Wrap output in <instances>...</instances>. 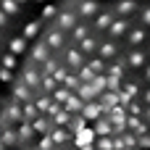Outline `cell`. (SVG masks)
<instances>
[{
    "label": "cell",
    "instance_id": "cell-1",
    "mask_svg": "<svg viewBox=\"0 0 150 150\" xmlns=\"http://www.w3.org/2000/svg\"><path fill=\"white\" fill-rule=\"evenodd\" d=\"M76 26V13H71V11H63V13H58V18H55V29L58 32H71Z\"/></svg>",
    "mask_w": 150,
    "mask_h": 150
},
{
    "label": "cell",
    "instance_id": "cell-2",
    "mask_svg": "<svg viewBox=\"0 0 150 150\" xmlns=\"http://www.w3.org/2000/svg\"><path fill=\"white\" fill-rule=\"evenodd\" d=\"M74 145H76V150H95V134H92V129L84 127V129L76 134Z\"/></svg>",
    "mask_w": 150,
    "mask_h": 150
},
{
    "label": "cell",
    "instance_id": "cell-3",
    "mask_svg": "<svg viewBox=\"0 0 150 150\" xmlns=\"http://www.w3.org/2000/svg\"><path fill=\"white\" fill-rule=\"evenodd\" d=\"M84 121H98L100 116H103V108L92 100V103H84V108H82V113H79Z\"/></svg>",
    "mask_w": 150,
    "mask_h": 150
},
{
    "label": "cell",
    "instance_id": "cell-4",
    "mask_svg": "<svg viewBox=\"0 0 150 150\" xmlns=\"http://www.w3.org/2000/svg\"><path fill=\"white\" fill-rule=\"evenodd\" d=\"M95 103L103 108V113H108V111H113V108L119 105V95H116V92H103L100 100H95Z\"/></svg>",
    "mask_w": 150,
    "mask_h": 150
},
{
    "label": "cell",
    "instance_id": "cell-5",
    "mask_svg": "<svg viewBox=\"0 0 150 150\" xmlns=\"http://www.w3.org/2000/svg\"><path fill=\"white\" fill-rule=\"evenodd\" d=\"M127 29H129V21L127 18H113V24L108 26V34L111 37H121V34H127Z\"/></svg>",
    "mask_w": 150,
    "mask_h": 150
},
{
    "label": "cell",
    "instance_id": "cell-6",
    "mask_svg": "<svg viewBox=\"0 0 150 150\" xmlns=\"http://www.w3.org/2000/svg\"><path fill=\"white\" fill-rule=\"evenodd\" d=\"M92 134H95V137H111V121L100 116V119L95 121V127H92Z\"/></svg>",
    "mask_w": 150,
    "mask_h": 150
},
{
    "label": "cell",
    "instance_id": "cell-7",
    "mask_svg": "<svg viewBox=\"0 0 150 150\" xmlns=\"http://www.w3.org/2000/svg\"><path fill=\"white\" fill-rule=\"evenodd\" d=\"M100 8H98V3L95 0H82L79 3V11H76V16H95Z\"/></svg>",
    "mask_w": 150,
    "mask_h": 150
},
{
    "label": "cell",
    "instance_id": "cell-8",
    "mask_svg": "<svg viewBox=\"0 0 150 150\" xmlns=\"http://www.w3.org/2000/svg\"><path fill=\"white\" fill-rule=\"evenodd\" d=\"M145 58H148V55H145L142 50H132V53L127 55V63H129V66H142Z\"/></svg>",
    "mask_w": 150,
    "mask_h": 150
},
{
    "label": "cell",
    "instance_id": "cell-9",
    "mask_svg": "<svg viewBox=\"0 0 150 150\" xmlns=\"http://www.w3.org/2000/svg\"><path fill=\"white\" fill-rule=\"evenodd\" d=\"M76 76H79V82H82V84H92V79H95V76H98V74H95V71H92V69H90V66H82V69H79V74H76Z\"/></svg>",
    "mask_w": 150,
    "mask_h": 150
},
{
    "label": "cell",
    "instance_id": "cell-10",
    "mask_svg": "<svg viewBox=\"0 0 150 150\" xmlns=\"http://www.w3.org/2000/svg\"><path fill=\"white\" fill-rule=\"evenodd\" d=\"M127 40H129V45H142L145 42V29H132L127 34Z\"/></svg>",
    "mask_w": 150,
    "mask_h": 150
},
{
    "label": "cell",
    "instance_id": "cell-11",
    "mask_svg": "<svg viewBox=\"0 0 150 150\" xmlns=\"http://www.w3.org/2000/svg\"><path fill=\"white\" fill-rule=\"evenodd\" d=\"M95 148L98 150H116V140H113V137H98Z\"/></svg>",
    "mask_w": 150,
    "mask_h": 150
},
{
    "label": "cell",
    "instance_id": "cell-12",
    "mask_svg": "<svg viewBox=\"0 0 150 150\" xmlns=\"http://www.w3.org/2000/svg\"><path fill=\"white\" fill-rule=\"evenodd\" d=\"M111 24H113V16H111L108 11H105V13H100V16L95 18V26H98V29H108Z\"/></svg>",
    "mask_w": 150,
    "mask_h": 150
},
{
    "label": "cell",
    "instance_id": "cell-13",
    "mask_svg": "<svg viewBox=\"0 0 150 150\" xmlns=\"http://www.w3.org/2000/svg\"><path fill=\"white\" fill-rule=\"evenodd\" d=\"M82 61H84V58H82L79 50H66V63H69V66H82Z\"/></svg>",
    "mask_w": 150,
    "mask_h": 150
},
{
    "label": "cell",
    "instance_id": "cell-14",
    "mask_svg": "<svg viewBox=\"0 0 150 150\" xmlns=\"http://www.w3.org/2000/svg\"><path fill=\"white\" fill-rule=\"evenodd\" d=\"M116 11H119V13H121V18H127V16H129V13H132V11H134V0H121V3H119V8H116Z\"/></svg>",
    "mask_w": 150,
    "mask_h": 150
},
{
    "label": "cell",
    "instance_id": "cell-15",
    "mask_svg": "<svg viewBox=\"0 0 150 150\" xmlns=\"http://www.w3.org/2000/svg\"><path fill=\"white\" fill-rule=\"evenodd\" d=\"M84 37H90V34H87V26H84V24H76V26L71 29V40H76V42H82Z\"/></svg>",
    "mask_w": 150,
    "mask_h": 150
},
{
    "label": "cell",
    "instance_id": "cell-16",
    "mask_svg": "<svg viewBox=\"0 0 150 150\" xmlns=\"http://www.w3.org/2000/svg\"><path fill=\"white\" fill-rule=\"evenodd\" d=\"M98 53H100V58H111V55H116V45L113 42H103L98 47Z\"/></svg>",
    "mask_w": 150,
    "mask_h": 150
},
{
    "label": "cell",
    "instance_id": "cell-17",
    "mask_svg": "<svg viewBox=\"0 0 150 150\" xmlns=\"http://www.w3.org/2000/svg\"><path fill=\"white\" fill-rule=\"evenodd\" d=\"M108 116L113 119V124H119V121H127V119H124V116H127V108H124V105H116L113 111H108Z\"/></svg>",
    "mask_w": 150,
    "mask_h": 150
},
{
    "label": "cell",
    "instance_id": "cell-18",
    "mask_svg": "<svg viewBox=\"0 0 150 150\" xmlns=\"http://www.w3.org/2000/svg\"><path fill=\"white\" fill-rule=\"evenodd\" d=\"M95 47H98V42H95L92 37H84V40L79 42V53H92Z\"/></svg>",
    "mask_w": 150,
    "mask_h": 150
},
{
    "label": "cell",
    "instance_id": "cell-19",
    "mask_svg": "<svg viewBox=\"0 0 150 150\" xmlns=\"http://www.w3.org/2000/svg\"><path fill=\"white\" fill-rule=\"evenodd\" d=\"M87 66H90V69H92V71H95V74H100V71H103V69H105V66H103V61H100V58H92V61H90V63H87Z\"/></svg>",
    "mask_w": 150,
    "mask_h": 150
},
{
    "label": "cell",
    "instance_id": "cell-20",
    "mask_svg": "<svg viewBox=\"0 0 150 150\" xmlns=\"http://www.w3.org/2000/svg\"><path fill=\"white\" fill-rule=\"evenodd\" d=\"M137 145H140V150H150V134H142V137H137Z\"/></svg>",
    "mask_w": 150,
    "mask_h": 150
},
{
    "label": "cell",
    "instance_id": "cell-21",
    "mask_svg": "<svg viewBox=\"0 0 150 150\" xmlns=\"http://www.w3.org/2000/svg\"><path fill=\"white\" fill-rule=\"evenodd\" d=\"M124 92H127L129 98H134V95H137V84H134V82H127V84H124Z\"/></svg>",
    "mask_w": 150,
    "mask_h": 150
},
{
    "label": "cell",
    "instance_id": "cell-22",
    "mask_svg": "<svg viewBox=\"0 0 150 150\" xmlns=\"http://www.w3.org/2000/svg\"><path fill=\"white\" fill-rule=\"evenodd\" d=\"M127 108H129V111H132V116H134V119H140V111H142V108H140V105H137V103H129V105H127Z\"/></svg>",
    "mask_w": 150,
    "mask_h": 150
},
{
    "label": "cell",
    "instance_id": "cell-23",
    "mask_svg": "<svg viewBox=\"0 0 150 150\" xmlns=\"http://www.w3.org/2000/svg\"><path fill=\"white\" fill-rule=\"evenodd\" d=\"M121 74H124V69H121V66H111V76L121 79Z\"/></svg>",
    "mask_w": 150,
    "mask_h": 150
},
{
    "label": "cell",
    "instance_id": "cell-24",
    "mask_svg": "<svg viewBox=\"0 0 150 150\" xmlns=\"http://www.w3.org/2000/svg\"><path fill=\"white\" fill-rule=\"evenodd\" d=\"M142 24H148V26H150V8L142 11Z\"/></svg>",
    "mask_w": 150,
    "mask_h": 150
},
{
    "label": "cell",
    "instance_id": "cell-25",
    "mask_svg": "<svg viewBox=\"0 0 150 150\" xmlns=\"http://www.w3.org/2000/svg\"><path fill=\"white\" fill-rule=\"evenodd\" d=\"M5 24H8V18H5V16H3V11H0V26H5Z\"/></svg>",
    "mask_w": 150,
    "mask_h": 150
},
{
    "label": "cell",
    "instance_id": "cell-26",
    "mask_svg": "<svg viewBox=\"0 0 150 150\" xmlns=\"http://www.w3.org/2000/svg\"><path fill=\"white\" fill-rule=\"evenodd\" d=\"M145 100H148V105H150V90H148V92H145Z\"/></svg>",
    "mask_w": 150,
    "mask_h": 150
},
{
    "label": "cell",
    "instance_id": "cell-27",
    "mask_svg": "<svg viewBox=\"0 0 150 150\" xmlns=\"http://www.w3.org/2000/svg\"><path fill=\"white\" fill-rule=\"evenodd\" d=\"M13 3H16V5H21V3H29V0H13Z\"/></svg>",
    "mask_w": 150,
    "mask_h": 150
},
{
    "label": "cell",
    "instance_id": "cell-28",
    "mask_svg": "<svg viewBox=\"0 0 150 150\" xmlns=\"http://www.w3.org/2000/svg\"><path fill=\"white\" fill-rule=\"evenodd\" d=\"M145 74H148V79H150V66H148V71H145Z\"/></svg>",
    "mask_w": 150,
    "mask_h": 150
},
{
    "label": "cell",
    "instance_id": "cell-29",
    "mask_svg": "<svg viewBox=\"0 0 150 150\" xmlns=\"http://www.w3.org/2000/svg\"><path fill=\"white\" fill-rule=\"evenodd\" d=\"M34 3H45V0H34Z\"/></svg>",
    "mask_w": 150,
    "mask_h": 150
},
{
    "label": "cell",
    "instance_id": "cell-30",
    "mask_svg": "<svg viewBox=\"0 0 150 150\" xmlns=\"http://www.w3.org/2000/svg\"><path fill=\"white\" fill-rule=\"evenodd\" d=\"M148 116H150V105H148Z\"/></svg>",
    "mask_w": 150,
    "mask_h": 150
}]
</instances>
